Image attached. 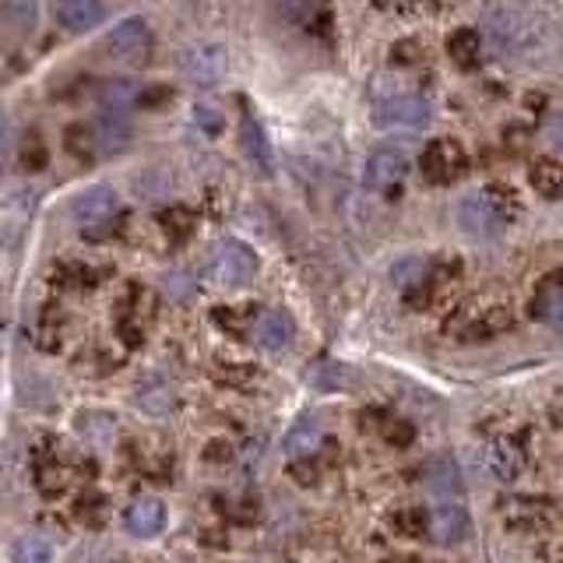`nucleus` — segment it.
<instances>
[{
	"mask_svg": "<svg viewBox=\"0 0 563 563\" xmlns=\"http://www.w3.org/2000/svg\"><path fill=\"white\" fill-rule=\"evenodd\" d=\"M486 33L489 42L511 61H546L553 50H560L556 22L536 4H522V0H500L489 8Z\"/></svg>",
	"mask_w": 563,
	"mask_h": 563,
	"instance_id": "1",
	"label": "nucleus"
},
{
	"mask_svg": "<svg viewBox=\"0 0 563 563\" xmlns=\"http://www.w3.org/2000/svg\"><path fill=\"white\" fill-rule=\"evenodd\" d=\"M395 282L406 293V303L415 310H437L451 303L461 289V265L455 257L430 261V257H406L395 268Z\"/></svg>",
	"mask_w": 563,
	"mask_h": 563,
	"instance_id": "2",
	"label": "nucleus"
},
{
	"mask_svg": "<svg viewBox=\"0 0 563 563\" xmlns=\"http://www.w3.org/2000/svg\"><path fill=\"white\" fill-rule=\"evenodd\" d=\"M517 321V310L508 293H475L469 299H461L451 310V317L444 321V331L455 342H489L497 335H508Z\"/></svg>",
	"mask_w": 563,
	"mask_h": 563,
	"instance_id": "3",
	"label": "nucleus"
},
{
	"mask_svg": "<svg viewBox=\"0 0 563 563\" xmlns=\"http://www.w3.org/2000/svg\"><path fill=\"white\" fill-rule=\"evenodd\" d=\"M517 215H522V201L511 191L508 183H489L483 191H475L472 197L461 201L458 208V222L469 236L475 240H489L500 236Z\"/></svg>",
	"mask_w": 563,
	"mask_h": 563,
	"instance_id": "4",
	"label": "nucleus"
},
{
	"mask_svg": "<svg viewBox=\"0 0 563 563\" xmlns=\"http://www.w3.org/2000/svg\"><path fill=\"white\" fill-rule=\"evenodd\" d=\"M483 469L494 475L497 483H517L528 469V447L517 433H489L479 451Z\"/></svg>",
	"mask_w": 563,
	"mask_h": 563,
	"instance_id": "5",
	"label": "nucleus"
},
{
	"mask_svg": "<svg viewBox=\"0 0 563 563\" xmlns=\"http://www.w3.org/2000/svg\"><path fill=\"white\" fill-rule=\"evenodd\" d=\"M420 172H423V180L433 187L458 183L469 172V152L461 149V141H455V138H437L423 149Z\"/></svg>",
	"mask_w": 563,
	"mask_h": 563,
	"instance_id": "6",
	"label": "nucleus"
},
{
	"mask_svg": "<svg viewBox=\"0 0 563 563\" xmlns=\"http://www.w3.org/2000/svg\"><path fill=\"white\" fill-rule=\"evenodd\" d=\"M373 124L387 127V131H420L430 124V103L415 92H395L384 95L373 106Z\"/></svg>",
	"mask_w": 563,
	"mask_h": 563,
	"instance_id": "7",
	"label": "nucleus"
},
{
	"mask_svg": "<svg viewBox=\"0 0 563 563\" xmlns=\"http://www.w3.org/2000/svg\"><path fill=\"white\" fill-rule=\"evenodd\" d=\"M257 276V254L243 240H222L212 254V279L219 285H247Z\"/></svg>",
	"mask_w": 563,
	"mask_h": 563,
	"instance_id": "8",
	"label": "nucleus"
},
{
	"mask_svg": "<svg viewBox=\"0 0 563 563\" xmlns=\"http://www.w3.org/2000/svg\"><path fill=\"white\" fill-rule=\"evenodd\" d=\"M103 47L113 61L141 64V61H149V53H152V28L144 18H124L117 28H110Z\"/></svg>",
	"mask_w": 563,
	"mask_h": 563,
	"instance_id": "9",
	"label": "nucleus"
},
{
	"mask_svg": "<svg viewBox=\"0 0 563 563\" xmlns=\"http://www.w3.org/2000/svg\"><path fill=\"white\" fill-rule=\"evenodd\" d=\"M500 514L514 532H542L556 522V508L542 497H508L500 500Z\"/></svg>",
	"mask_w": 563,
	"mask_h": 563,
	"instance_id": "10",
	"label": "nucleus"
},
{
	"mask_svg": "<svg viewBox=\"0 0 563 563\" xmlns=\"http://www.w3.org/2000/svg\"><path fill=\"white\" fill-rule=\"evenodd\" d=\"M81 475H89V465H75V458L64 455H42L36 461V489L42 497H64L71 486H75Z\"/></svg>",
	"mask_w": 563,
	"mask_h": 563,
	"instance_id": "11",
	"label": "nucleus"
},
{
	"mask_svg": "<svg viewBox=\"0 0 563 563\" xmlns=\"http://www.w3.org/2000/svg\"><path fill=\"white\" fill-rule=\"evenodd\" d=\"M71 215H75V222L85 229V233H95V229H103L113 222V215H117V197H113L110 187H89V191H81L75 201H71Z\"/></svg>",
	"mask_w": 563,
	"mask_h": 563,
	"instance_id": "12",
	"label": "nucleus"
},
{
	"mask_svg": "<svg viewBox=\"0 0 563 563\" xmlns=\"http://www.w3.org/2000/svg\"><path fill=\"white\" fill-rule=\"evenodd\" d=\"M409 177V158L401 149H395V144H384V149L370 152L367 158V187L370 191H395V187H401V180Z\"/></svg>",
	"mask_w": 563,
	"mask_h": 563,
	"instance_id": "13",
	"label": "nucleus"
},
{
	"mask_svg": "<svg viewBox=\"0 0 563 563\" xmlns=\"http://www.w3.org/2000/svg\"><path fill=\"white\" fill-rule=\"evenodd\" d=\"M240 144H243V155L251 158V166L261 172V177H271L276 172V155H271V141L265 135L261 120L254 117V110L247 103H240Z\"/></svg>",
	"mask_w": 563,
	"mask_h": 563,
	"instance_id": "14",
	"label": "nucleus"
},
{
	"mask_svg": "<svg viewBox=\"0 0 563 563\" xmlns=\"http://www.w3.org/2000/svg\"><path fill=\"white\" fill-rule=\"evenodd\" d=\"M528 314L532 321L563 331V271H553L536 285V293L528 299Z\"/></svg>",
	"mask_w": 563,
	"mask_h": 563,
	"instance_id": "15",
	"label": "nucleus"
},
{
	"mask_svg": "<svg viewBox=\"0 0 563 563\" xmlns=\"http://www.w3.org/2000/svg\"><path fill=\"white\" fill-rule=\"evenodd\" d=\"M472 536V517L465 508H455V503H447V508H437L430 511L426 517V539L440 542V546H458Z\"/></svg>",
	"mask_w": 563,
	"mask_h": 563,
	"instance_id": "16",
	"label": "nucleus"
},
{
	"mask_svg": "<svg viewBox=\"0 0 563 563\" xmlns=\"http://www.w3.org/2000/svg\"><path fill=\"white\" fill-rule=\"evenodd\" d=\"M124 525L138 539H155L158 532L166 528V503L158 497H149V494L138 497L131 508L124 511Z\"/></svg>",
	"mask_w": 563,
	"mask_h": 563,
	"instance_id": "17",
	"label": "nucleus"
},
{
	"mask_svg": "<svg viewBox=\"0 0 563 563\" xmlns=\"http://www.w3.org/2000/svg\"><path fill=\"white\" fill-rule=\"evenodd\" d=\"M183 71L197 85H215L226 78V50L219 42H205V47H191L183 53Z\"/></svg>",
	"mask_w": 563,
	"mask_h": 563,
	"instance_id": "18",
	"label": "nucleus"
},
{
	"mask_svg": "<svg viewBox=\"0 0 563 563\" xmlns=\"http://www.w3.org/2000/svg\"><path fill=\"white\" fill-rule=\"evenodd\" d=\"M56 22H61L67 33H92L106 22V4L103 0H61L56 4Z\"/></svg>",
	"mask_w": 563,
	"mask_h": 563,
	"instance_id": "19",
	"label": "nucleus"
},
{
	"mask_svg": "<svg viewBox=\"0 0 563 563\" xmlns=\"http://www.w3.org/2000/svg\"><path fill=\"white\" fill-rule=\"evenodd\" d=\"M254 342L261 345V349H268V353L285 349V345L293 342V321H289L282 310L261 314V317H257V324H254Z\"/></svg>",
	"mask_w": 563,
	"mask_h": 563,
	"instance_id": "20",
	"label": "nucleus"
},
{
	"mask_svg": "<svg viewBox=\"0 0 563 563\" xmlns=\"http://www.w3.org/2000/svg\"><path fill=\"white\" fill-rule=\"evenodd\" d=\"M95 149L99 152H124L127 141H131V124H127V113H103V117L95 120Z\"/></svg>",
	"mask_w": 563,
	"mask_h": 563,
	"instance_id": "21",
	"label": "nucleus"
},
{
	"mask_svg": "<svg viewBox=\"0 0 563 563\" xmlns=\"http://www.w3.org/2000/svg\"><path fill=\"white\" fill-rule=\"evenodd\" d=\"M528 183H532V191H536L539 197H546V201L563 197V163L553 155L536 158L532 169H528Z\"/></svg>",
	"mask_w": 563,
	"mask_h": 563,
	"instance_id": "22",
	"label": "nucleus"
},
{
	"mask_svg": "<svg viewBox=\"0 0 563 563\" xmlns=\"http://www.w3.org/2000/svg\"><path fill=\"white\" fill-rule=\"evenodd\" d=\"M138 81L131 78H110L103 81V89H99V103H103L106 113H127L131 106H138Z\"/></svg>",
	"mask_w": 563,
	"mask_h": 563,
	"instance_id": "23",
	"label": "nucleus"
},
{
	"mask_svg": "<svg viewBox=\"0 0 563 563\" xmlns=\"http://www.w3.org/2000/svg\"><path fill=\"white\" fill-rule=\"evenodd\" d=\"M36 345L42 353H56L64 345V310L50 303V307H42L39 321H36Z\"/></svg>",
	"mask_w": 563,
	"mask_h": 563,
	"instance_id": "24",
	"label": "nucleus"
},
{
	"mask_svg": "<svg viewBox=\"0 0 563 563\" xmlns=\"http://www.w3.org/2000/svg\"><path fill=\"white\" fill-rule=\"evenodd\" d=\"M479 50H483V39L475 28H455V33L447 36V56H451L458 67L479 64Z\"/></svg>",
	"mask_w": 563,
	"mask_h": 563,
	"instance_id": "25",
	"label": "nucleus"
},
{
	"mask_svg": "<svg viewBox=\"0 0 563 563\" xmlns=\"http://www.w3.org/2000/svg\"><path fill=\"white\" fill-rule=\"evenodd\" d=\"M53 560V542L39 532H25L11 542V563H50Z\"/></svg>",
	"mask_w": 563,
	"mask_h": 563,
	"instance_id": "26",
	"label": "nucleus"
},
{
	"mask_svg": "<svg viewBox=\"0 0 563 563\" xmlns=\"http://www.w3.org/2000/svg\"><path fill=\"white\" fill-rule=\"evenodd\" d=\"M279 14L289 25H307L317 33L324 18V0H279Z\"/></svg>",
	"mask_w": 563,
	"mask_h": 563,
	"instance_id": "27",
	"label": "nucleus"
},
{
	"mask_svg": "<svg viewBox=\"0 0 563 563\" xmlns=\"http://www.w3.org/2000/svg\"><path fill=\"white\" fill-rule=\"evenodd\" d=\"M172 406H177V395H172V387L163 381L144 384L138 392V409L149 415H166V412H172Z\"/></svg>",
	"mask_w": 563,
	"mask_h": 563,
	"instance_id": "28",
	"label": "nucleus"
},
{
	"mask_svg": "<svg viewBox=\"0 0 563 563\" xmlns=\"http://www.w3.org/2000/svg\"><path fill=\"white\" fill-rule=\"evenodd\" d=\"M194 212L191 208H183V205H169L158 212V229L169 236V240H187L194 233Z\"/></svg>",
	"mask_w": 563,
	"mask_h": 563,
	"instance_id": "29",
	"label": "nucleus"
},
{
	"mask_svg": "<svg viewBox=\"0 0 563 563\" xmlns=\"http://www.w3.org/2000/svg\"><path fill=\"white\" fill-rule=\"evenodd\" d=\"M53 279H56V285H67V289H95L103 276L81 261H64V265H56Z\"/></svg>",
	"mask_w": 563,
	"mask_h": 563,
	"instance_id": "30",
	"label": "nucleus"
},
{
	"mask_svg": "<svg viewBox=\"0 0 563 563\" xmlns=\"http://www.w3.org/2000/svg\"><path fill=\"white\" fill-rule=\"evenodd\" d=\"M50 163V152H47V141H42L36 131H28L18 144V166L25 172H39V169H47Z\"/></svg>",
	"mask_w": 563,
	"mask_h": 563,
	"instance_id": "31",
	"label": "nucleus"
},
{
	"mask_svg": "<svg viewBox=\"0 0 563 563\" xmlns=\"http://www.w3.org/2000/svg\"><path fill=\"white\" fill-rule=\"evenodd\" d=\"M64 149L81 158V163H89V158L95 155V131L92 124H71L64 131Z\"/></svg>",
	"mask_w": 563,
	"mask_h": 563,
	"instance_id": "32",
	"label": "nucleus"
},
{
	"mask_svg": "<svg viewBox=\"0 0 563 563\" xmlns=\"http://www.w3.org/2000/svg\"><path fill=\"white\" fill-rule=\"evenodd\" d=\"M426 517L430 511H420V508H406V511H395V528L401 532V536H409V539H426Z\"/></svg>",
	"mask_w": 563,
	"mask_h": 563,
	"instance_id": "33",
	"label": "nucleus"
},
{
	"mask_svg": "<svg viewBox=\"0 0 563 563\" xmlns=\"http://www.w3.org/2000/svg\"><path fill=\"white\" fill-rule=\"evenodd\" d=\"M75 514H78V522H81V525H92V528H99V525L106 522V500L99 497V494H85V497L78 500Z\"/></svg>",
	"mask_w": 563,
	"mask_h": 563,
	"instance_id": "34",
	"label": "nucleus"
},
{
	"mask_svg": "<svg viewBox=\"0 0 563 563\" xmlns=\"http://www.w3.org/2000/svg\"><path fill=\"white\" fill-rule=\"evenodd\" d=\"M321 440V433L310 430V426H296L293 433L285 437V451L293 455V458H307L314 451V444Z\"/></svg>",
	"mask_w": 563,
	"mask_h": 563,
	"instance_id": "35",
	"label": "nucleus"
},
{
	"mask_svg": "<svg viewBox=\"0 0 563 563\" xmlns=\"http://www.w3.org/2000/svg\"><path fill=\"white\" fill-rule=\"evenodd\" d=\"M373 8L395 11V14H426L437 8V0H373Z\"/></svg>",
	"mask_w": 563,
	"mask_h": 563,
	"instance_id": "36",
	"label": "nucleus"
},
{
	"mask_svg": "<svg viewBox=\"0 0 563 563\" xmlns=\"http://www.w3.org/2000/svg\"><path fill=\"white\" fill-rule=\"evenodd\" d=\"M194 120H197V127L205 135H219L222 131V113H219V106H212V103H197L194 106Z\"/></svg>",
	"mask_w": 563,
	"mask_h": 563,
	"instance_id": "37",
	"label": "nucleus"
},
{
	"mask_svg": "<svg viewBox=\"0 0 563 563\" xmlns=\"http://www.w3.org/2000/svg\"><path fill=\"white\" fill-rule=\"evenodd\" d=\"M289 475H293V479H296L299 486H314L317 475H321V472H317V461L307 455V458H296L293 465H289Z\"/></svg>",
	"mask_w": 563,
	"mask_h": 563,
	"instance_id": "38",
	"label": "nucleus"
},
{
	"mask_svg": "<svg viewBox=\"0 0 563 563\" xmlns=\"http://www.w3.org/2000/svg\"><path fill=\"white\" fill-rule=\"evenodd\" d=\"M169 99H172V89H169V85H149V89H144V92L138 95V106L155 110V106L169 103Z\"/></svg>",
	"mask_w": 563,
	"mask_h": 563,
	"instance_id": "39",
	"label": "nucleus"
},
{
	"mask_svg": "<svg viewBox=\"0 0 563 563\" xmlns=\"http://www.w3.org/2000/svg\"><path fill=\"white\" fill-rule=\"evenodd\" d=\"M166 289H169V296H177V299H187V296H191L194 282L187 279L183 271H177V276H169V279H166Z\"/></svg>",
	"mask_w": 563,
	"mask_h": 563,
	"instance_id": "40",
	"label": "nucleus"
},
{
	"mask_svg": "<svg viewBox=\"0 0 563 563\" xmlns=\"http://www.w3.org/2000/svg\"><path fill=\"white\" fill-rule=\"evenodd\" d=\"M201 455H205L208 461H229V455H233V451H229V444L212 440V444H205V451H201Z\"/></svg>",
	"mask_w": 563,
	"mask_h": 563,
	"instance_id": "41",
	"label": "nucleus"
},
{
	"mask_svg": "<svg viewBox=\"0 0 563 563\" xmlns=\"http://www.w3.org/2000/svg\"><path fill=\"white\" fill-rule=\"evenodd\" d=\"M553 138H556V141L563 144V110L556 113V120H553Z\"/></svg>",
	"mask_w": 563,
	"mask_h": 563,
	"instance_id": "42",
	"label": "nucleus"
}]
</instances>
